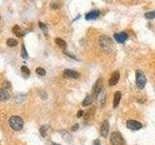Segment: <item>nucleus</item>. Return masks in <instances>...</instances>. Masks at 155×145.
I'll return each mask as SVG.
<instances>
[{
  "instance_id": "obj_1",
  "label": "nucleus",
  "mask_w": 155,
  "mask_h": 145,
  "mask_svg": "<svg viewBox=\"0 0 155 145\" xmlns=\"http://www.w3.org/2000/svg\"><path fill=\"white\" fill-rule=\"evenodd\" d=\"M99 46L100 49L104 52V53L108 54L111 53L113 50V42L110 37L106 36V35H102L99 38Z\"/></svg>"
},
{
  "instance_id": "obj_2",
  "label": "nucleus",
  "mask_w": 155,
  "mask_h": 145,
  "mask_svg": "<svg viewBox=\"0 0 155 145\" xmlns=\"http://www.w3.org/2000/svg\"><path fill=\"white\" fill-rule=\"evenodd\" d=\"M9 125L14 130L18 132V130H21L24 128V120L19 116L14 115L9 119Z\"/></svg>"
},
{
  "instance_id": "obj_3",
  "label": "nucleus",
  "mask_w": 155,
  "mask_h": 145,
  "mask_svg": "<svg viewBox=\"0 0 155 145\" xmlns=\"http://www.w3.org/2000/svg\"><path fill=\"white\" fill-rule=\"evenodd\" d=\"M146 83V77L145 74L140 71V70H137L136 72V85L139 89H143Z\"/></svg>"
},
{
  "instance_id": "obj_4",
  "label": "nucleus",
  "mask_w": 155,
  "mask_h": 145,
  "mask_svg": "<svg viewBox=\"0 0 155 145\" xmlns=\"http://www.w3.org/2000/svg\"><path fill=\"white\" fill-rule=\"evenodd\" d=\"M110 141L111 145H124V140H123L122 135L118 132H113L111 133Z\"/></svg>"
},
{
  "instance_id": "obj_5",
  "label": "nucleus",
  "mask_w": 155,
  "mask_h": 145,
  "mask_svg": "<svg viewBox=\"0 0 155 145\" xmlns=\"http://www.w3.org/2000/svg\"><path fill=\"white\" fill-rule=\"evenodd\" d=\"M103 85H104V81H103V78H99V79L95 82V84H94V87H93V97L97 98V96H98L100 94V92L102 91Z\"/></svg>"
},
{
  "instance_id": "obj_6",
  "label": "nucleus",
  "mask_w": 155,
  "mask_h": 145,
  "mask_svg": "<svg viewBox=\"0 0 155 145\" xmlns=\"http://www.w3.org/2000/svg\"><path fill=\"white\" fill-rule=\"evenodd\" d=\"M127 128L130 130H140L143 128V125L140 123V122L138 121H135V120H129L127 121Z\"/></svg>"
},
{
  "instance_id": "obj_7",
  "label": "nucleus",
  "mask_w": 155,
  "mask_h": 145,
  "mask_svg": "<svg viewBox=\"0 0 155 145\" xmlns=\"http://www.w3.org/2000/svg\"><path fill=\"white\" fill-rule=\"evenodd\" d=\"M114 40L116 41L117 43L119 44H123L125 43L128 39V35L125 33V32H120V33H116L113 35Z\"/></svg>"
},
{
  "instance_id": "obj_8",
  "label": "nucleus",
  "mask_w": 155,
  "mask_h": 145,
  "mask_svg": "<svg viewBox=\"0 0 155 145\" xmlns=\"http://www.w3.org/2000/svg\"><path fill=\"white\" fill-rule=\"evenodd\" d=\"M63 77L65 78H79L80 77V74L74 70H70L67 69L65 70L64 72H63Z\"/></svg>"
},
{
  "instance_id": "obj_9",
  "label": "nucleus",
  "mask_w": 155,
  "mask_h": 145,
  "mask_svg": "<svg viewBox=\"0 0 155 145\" xmlns=\"http://www.w3.org/2000/svg\"><path fill=\"white\" fill-rule=\"evenodd\" d=\"M109 130H110L109 122L108 121L103 122V124L101 126V129H100V133H101V135L103 136V137H107V135L109 133Z\"/></svg>"
},
{
  "instance_id": "obj_10",
  "label": "nucleus",
  "mask_w": 155,
  "mask_h": 145,
  "mask_svg": "<svg viewBox=\"0 0 155 145\" xmlns=\"http://www.w3.org/2000/svg\"><path fill=\"white\" fill-rule=\"evenodd\" d=\"M119 72H113V75H111V77L110 78V80H109V84H110V86H113L116 85V84L118 82L119 80Z\"/></svg>"
},
{
  "instance_id": "obj_11",
  "label": "nucleus",
  "mask_w": 155,
  "mask_h": 145,
  "mask_svg": "<svg viewBox=\"0 0 155 145\" xmlns=\"http://www.w3.org/2000/svg\"><path fill=\"white\" fill-rule=\"evenodd\" d=\"M100 16V12L98 10H93L85 14V19L91 20V19H96L97 17Z\"/></svg>"
},
{
  "instance_id": "obj_12",
  "label": "nucleus",
  "mask_w": 155,
  "mask_h": 145,
  "mask_svg": "<svg viewBox=\"0 0 155 145\" xmlns=\"http://www.w3.org/2000/svg\"><path fill=\"white\" fill-rule=\"evenodd\" d=\"M10 99V94L4 88H0V101L6 102Z\"/></svg>"
},
{
  "instance_id": "obj_13",
  "label": "nucleus",
  "mask_w": 155,
  "mask_h": 145,
  "mask_svg": "<svg viewBox=\"0 0 155 145\" xmlns=\"http://www.w3.org/2000/svg\"><path fill=\"white\" fill-rule=\"evenodd\" d=\"M120 100H121V92L116 91V94H114L113 103V106L114 108L118 106V104H119V103H120Z\"/></svg>"
},
{
  "instance_id": "obj_14",
  "label": "nucleus",
  "mask_w": 155,
  "mask_h": 145,
  "mask_svg": "<svg viewBox=\"0 0 155 145\" xmlns=\"http://www.w3.org/2000/svg\"><path fill=\"white\" fill-rule=\"evenodd\" d=\"M106 98H107V94H106V92L105 91H102L100 92V94L97 96V100H98V102L100 103V104L101 106H103V104H105V102H106Z\"/></svg>"
},
{
  "instance_id": "obj_15",
  "label": "nucleus",
  "mask_w": 155,
  "mask_h": 145,
  "mask_svg": "<svg viewBox=\"0 0 155 145\" xmlns=\"http://www.w3.org/2000/svg\"><path fill=\"white\" fill-rule=\"evenodd\" d=\"M13 33L16 35L17 37H19V38H21V37H22L24 36V33H22V31L21 30V27H19V25H15L13 27Z\"/></svg>"
},
{
  "instance_id": "obj_16",
  "label": "nucleus",
  "mask_w": 155,
  "mask_h": 145,
  "mask_svg": "<svg viewBox=\"0 0 155 145\" xmlns=\"http://www.w3.org/2000/svg\"><path fill=\"white\" fill-rule=\"evenodd\" d=\"M55 43H56L57 46H60V48H63V49H65L66 48H67V43H66L63 39H61V38H56Z\"/></svg>"
},
{
  "instance_id": "obj_17",
  "label": "nucleus",
  "mask_w": 155,
  "mask_h": 145,
  "mask_svg": "<svg viewBox=\"0 0 155 145\" xmlns=\"http://www.w3.org/2000/svg\"><path fill=\"white\" fill-rule=\"evenodd\" d=\"M93 102V96H87L86 98L82 101V106H88L92 104Z\"/></svg>"
},
{
  "instance_id": "obj_18",
  "label": "nucleus",
  "mask_w": 155,
  "mask_h": 145,
  "mask_svg": "<svg viewBox=\"0 0 155 145\" xmlns=\"http://www.w3.org/2000/svg\"><path fill=\"white\" fill-rule=\"evenodd\" d=\"M7 46H16L17 45H18V41H17L16 39H13V38H10V39L7 40Z\"/></svg>"
},
{
  "instance_id": "obj_19",
  "label": "nucleus",
  "mask_w": 155,
  "mask_h": 145,
  "mask_svg": "<svg viewBox=\"0 0 155 145\" xmlns=\"http://www.w3.org/2000/svg\"><path fill=\"white\" fill-rule=\"evenodd\" d=\"M145 17L147 19H155V11L153 12H148V13H145Z\"/></svg>"
},
{
  "instance_id": "obj_20",
  "label": "nucleus",
  "mask_w": 155,
  "mask_h": 145,
  "mask_svg": "<svg viewBox=\"0 0 155 145\" xmlns=\"http://www.w3.org/2000/svg\"><path fill=\"white\" fill-rule=\"evenodd\" d=\"M21 55L22 58H24V59H26L28 57V54H27V51L26 49H25V46L22 45V48H21Z\"/></svg>"
},
{
  "instance_id": "obj_21",
  "label": "nucleus",
  "mask_w": 155,
  "mask_h": 145,
  "mask_svg": "<svg viewBox=\"0 0 155 145\" xmlns=\"http://www.w3.org/2000/svg\"><path fill=\"white\" fill-rule=\"evenodd\" d=\"M21 72H24V74L26 75V77H28V75H30V71L28 70L27 67H25V66H22L21 67Z\"/></svg>"
},
{
  "instance_id": "obj_22",
  "label": "nucleus",
  "mask_w": 155,
  "mask_h": 145,
  "mask_svg": "<svg viewBox=\"0 0 155 145\" xmlns=\"http://www.w3.org/2000/svg\"><path fill=\"white\" fill-rule=\"evenodd\" d=\"M36 72H37V75H46V71L43 68H37Z\"/></svg>"
},
{
  "instance_id": "obj_23",
  "label": "nucleus",
  "mask_w": 155,
  "mask_h": 145,
  "mask_svg": "<svg viewBox=\"0 0 155 145\" xmlns=\"http://www.w3.org/2000/svg\"><path fill=\"white\" fill-rule=\"evenodd\" d=\"M39 26H40V28H42V29H43L44 33H45L46 35H47V30H48L47 25H46L45 23H43V22H39Z\"/></svg>"
},
{
  "instance_id": "obj_24",
  "label": "nucleus",
  "mask_w": 155,
  "mask_h": 145,
  "mask_svg": "<svg viewBox=\"0 0 155 145\" xmlns=\"http://www.w3.org/2000/svg\"><path fill=\"white\" fill-rule=\"evenodd\" d=\"M59 3H57L55 1H53V2H51V9H54V10H56V9H58L59 8Z\"/></svg>"
},
{
  "instance_id": "obj_25",
  "label": "nucleus",
  "mask_w": 155,
  "mask_h": 145,
  "mask_svg": "<svg viewBox=\"0 0 155 145\" xmlns=\"http://www.w3.org/2000/svg\"><path fill=\"white\" fill-rule=\"evenodd\" d=\"M40 133H41V135L43 136H46V127H42L40 129Z\"/></svg>"
},
{
  "instance_id": "obj_26",
  "label": "nucleus",
  "mask_w": 155,
  "mask_h": 145,
  "mask_svg": "<svg viewBox=\"0 0 155 145\" xmlns=\"http://www.w3.org/2000/svg\"><path fill=\"white\" fill-rule=\"evenodd\" d=\"M64 53L66 54V55H68L69 57H71V58H73V59H77V57L75 56V55H72L71 53H69V52H67V51H64Z\"/></svg>"
},
{
  "instance_id": "obj_27",
  "label": "nucleus",
  "mask_w": 155,
  "mask_h": 145,
  "mask_svg": "<svg viewBox=\"0 0 155 145\" xmlns=\"http://www.w3.org/2000/svg\"><path fill=\"white\" fill-rule=\"evenodd\" d=\"M84 115V111H82V110H80L79 112H78V114H77V117H82V116Z\"/></svg>"
},
{
  "instance_id": "obj_28",
  "label": "nucleus",
  "mask_w": 155,
  "mask_h": 145,
  "mask_svg": "<svg viewBox=\"0 0 155 145\" xmlns=\"http://www.w3.org/2000/svg\"><path fill=\"white\" fill-rule=\"evenodd\" d=\"M78 128H79V125L76 124L73 128H72V132H75V130H78Z\"/></svg>"
},
{
  "instance_id": "obj_29",
  "label": "nucleus",
  "mask_w": 155,
  "mask_h": 145,
  "mask_svg": "<svg viewBox=\"0 0 155 145\" xmlns=\"http://www.w3.org/2000/svg\"><path fill=\"white\" fill-rule=\"evenodd\" d=\"M94 145H101V142H100V140L99 139H96L95 141H94V143H93Z\"/></svg>"
},
{
  "instance_id": "obj_30",
  "label": "nucleus",
  "mask_w": 155,
  "mask_h": 145,
  "mask_svg": "<svg viewBox=\"0 0 155 145\" xmlns=\"http://www.w3.org/2000/svg\"><path fill=\"white\" fill-rule=\"evenodd\" d=\"M53 145H58V144H53Z\"/></svg>"
},
{
  "instance_id": "obj_31",
  "label": "nucleus",
  "mask_w": 155,
  "mask_h": 145,
  "mask_svg": "<svg viewBox=\"0 0 155 145\" xmlns=\"http://www.w3.org/2000/svg\"><path fill=\"white\" fill-rule=\"evenodd\" d=\"M31 1H33V0H31Z\"/></svg>"
}]
</instances>
